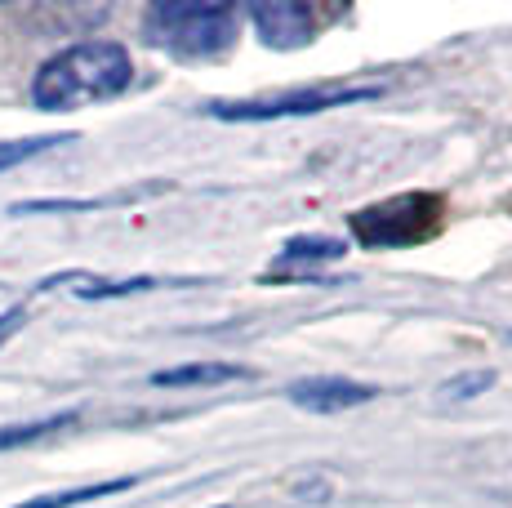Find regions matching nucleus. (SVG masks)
Masks as SVG:
<instances>
[{"instance_id": "nucleus-5", "label": "nucleus", "mask_w": 512, "mask_h": 508, "mask_svg": "<svg viewBox=\"0 0 512 508\" xmlns=\"http://www.w3.org/2000/svg\"><path fill=\"white\" fill-rule=\"evenodd\" d=\"M250 23L268 50H303L317 41V14L299 0H263L250 5Z\"/></svg>"}, {"instance_id": "nucleus-14", "label": "nucleus", "mask_w": 512, "mask_h": 508, "mask_svg": "<svg viewBox=\"0 0 512 508\" xmlns=\"http://www.w3.org/2000/svg\"><path fill=\"white\" fill-rule=\"evenodd\" d=\"M508 339H512V330H508Z\"/></svg>"}, {"instance_id": "nucleus-3", "label": "nucleus", "mask_w": 512, "mask_h": 508, "mask_svg": "<svg viewBox=\"0 0 512 508\" xmlns=\"http://www.w3.org/2000/svg\"><path fill=\"white\" fill-rule=\"evenodd\" d=\"M441 214H446V201L437 192H401V197H388L379 205H366L348 219L357 246L366 250H397V246H415V241H428L432 232L441 228Z\"/></svg>"}, {"instance_id": "nucleus-1", "label": "nucleus", "mask_w": 512, "mask_h": 508, "mask_svg": "<svg viewBox=\"0 0 512 508\" xmlns=\"http://www.w3.org/2000/svg\"><path fill=\"white\" fill-rule=\"evenodd\" d=\"M130 81L134 58L121 41H76L36 67L32 103L41 112H81V107L121 99Z\"/></svg>"}, {"instance_id": "nucleus-7", "label": "nucleus", "mask_w": 512, "mask_h": 508, "mask_svg": "<svg viewBox=\"0 0 512 508\" xmlns=\"http://www.w3.org/2000/svg\"><path fill=\"white\" fill-rule=\"evenodd\" d=\"M250 366H236V361H187V366L156 370L152 384L156 388H210V384H232V379H250Z\"/></svg>"}, {"instance_id": "nucleus-6", "label": "nucleus", "mask_w": 512, "mask_h": 508, "mask_svg": "<svg viewBox=\"0 0 512 508\" xmlns=\"http://www.w3.org/2000/svg\"><path fill=\"white\" fill-rule=\"evenodd\" d=\"M294 406L312 410V415H334V410H352L366 406L379 397L374 384H361V379H343V375H317V379H299V384L285 388Z\"/></svg>"}, {"instance_id": "nucleus-12", "label": "nucleus", "mask_w": 512, "mask_h": 508, "mask_svg": "<svg viewBox=\"0 0 512 508\" xmlns=\"http://www.w3.org/2000/svg\"><path fill=\"white\" fill-rule=\"evenodd\" d=\"M486 388H495V370H464V375L446 379L441 393H446L450 402H472V397H481Z\"/></svg>"}, {"instance_id": "nucleus-4", "label": "nucleus", "mask_w": 512, "mask_h": 508, "mask_svg": "<svg viewBox=\"0 0 512 508\" xmlns=\"http://www.w3.org/2000/svg\"><path fill=\"white\" fill-rule=\"evenodd\" d=\"M366 99H379V85H312V90H290V94H277V99L210 103L205 112L214 121L263 125V121H290V116H317V112H330V107H348Z\"/></svg>"}, {"instance_id": "nucleus-9", "label": "nucleus", "mask_w": 512, "mask_h": 508, "mask_svg": "<svg viewBox=\"0 0 512 508\" xmlns=\"http://www.w3.org/2000/svg\"><path fill=\"white\" fill-rule=\"evenodd\" d=\"M139 477H112V482H94V486H76V491H58V495H36V500H23L14 508H76V504H90V500H107V495H121L134 491Z\"/></svg>"}, {"instance_id": "nucleus-8", "label": "nucleus", "mask_w": 512, "mask_h": 508, "mask_svg": "<svg viewBox=\"0 0 512 508\" xmlns=\"http://www.w3.org/2000/svg\"><path fill=\"white\" fill-rule=\"evenodd\" d=\"M348 254V241L339 237H290L277 254V272L285 268H303V263H330V259H343Z\"/></svg>"}, {"instance_id": "nucleus-10", "label": "nucleus", "mask_w": 512, "mask_h": 508, "mask_svg": "<svg viewBox=\"0 0 512 508\" xmlns=\"http://www.w3.org/2000/svg\"><path fill=\"white\" fill-rule=\"evenodd\" d=\"M76 424V410H63V415H49V419H32V424H0V451H18V446H32L41 437L58 433V428Z\"/></svg>"}, {"instance_id": "nucleus-11", "label": "nucleus", "mask_w": 512, "mask_h": 508, "mask_svg": "<svg viewBox=\"0 0 512 508\" xmlns=\"http://www.w3.org/2000/svg\"><path fill=\"white\" fill-rule=\"evenodd\" d=\"M76 134H36V139H14V143H0V170H14V165L32 161V156H41L49 148H58V143H72Z\"/></svg>"}, {"instance_id": "nucleus-13", "label": "nucleus", "mask_w": 512, "mask_h": 508, "mask_svg": "<svg viewBox=\"0 0 512 508\" xmlns=\"http://www.w3.org/2000/svg\"><path fill=\"white\" fill-rule=\"evenodd\" d=\"M18 321H23V308H9V312H0V344H5V339L18 330Z\"/></svg>"}, {"instance_id": "nucleus-15", "label": "nucleus", "mask_w": 512, "mask_h": 508, "mask_svg": "<svg viewBox=\"0 0 512 508\" xmlns=\"http://www.w3.org/2000/svg\"><path fill=\"white\" fill-rule=\"evenodd\" d=\"M219 508H228V504H219Z\"/></svg>"}, {"instance_id": "nucleus-2", "label": "nucleus", "mask_w": 512, "mask_h": 508, "mask_svg": "<svg viewBox=\"0 0 512 508\" xmlns=\"http://www.w3.org/2000/svg\"><path fill=\"white\" fill-rule=\"evenodd\" d=\"M236 32H241V14L236 5H219V0H161V5H147L143 14L147 45L187 63L228 54Z\"/></svg>"}]
</instances>
